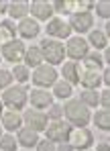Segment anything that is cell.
<instances>
[{
	"label": "cell",
	"mask_w": 110,
	"mask_h": 151,
	"mask_svg": "<svg viewBox=\"0 0 110 151\" xmlns=\"http://www.w3.org/2000/svg\"><path fill=\"white\" fill-rule=\"evenodd\" d=\"M100 55L98 53H86L84 63L78 68V80L84 86L94 88L100 84Z\"/></svg>",
	"instance_id": "6da1fadb"
},
{
	"label": "cell",
	"mask_w": 110,
	"mask_h": 151,
	"mask_svg": "<svg viewBox=\"0 0 110 151\" xmlns=\"http://www.w3.org/2000/svg\"><path fill=\"white\" fill-rule=\"evenodd\" d=\"M65 114H67V119L74 125H78V127H84L90 121V112H88V108L82 102H67L65 104Z\"/></svg>",
	"instance_id": "7a4b0ae2"
},
{
	"label": "cell",
	"mask_w": 110,
	"mask_h": 151,
	"mask_svg": "<svg viewBox=\"0 0 110 151\" xmlns=\"http://www.w3.org/2000/svg\"><path fill=\"white\" fill-rule=\"evenodd\" d=\"M41 49H43V57L49 59V63H59V61H63L65 49H63L61 43H57V41H43Z\"/></svg>",
	"instance_id": "3957f363"
},
{
	"label": "cell",
	"mask_w": 110,
	"mask_h": 151,
	"mask_svg": "<svg viewBox=\"0 0 110 151\" xmlns=\"http://www.w3.org/2000/svg\"><path fill=\"white\" fill-rule=\"evenodd\" d=\"M25 98H27V94H25V88H23V86L10 88V90H6L4 96H2V100L6 102L8 106H12V108H23Z\"/></svg>",
	"instance_id": "277c9868"
},
{
	"label": "cell",
	"mask_w": 110,
	"mask_h": 151,
	"mask_svg": "<svg viewBox=\"0 0 110 151\" xmlns=\"http://www.w3.org/2000/svg\"><path fill=\"white\" fill-rule=\"evenodd\" d=\"M69 135H71V129H69L67 123H63V121H55L53 125L49 127V131H47L49 141H65Z\"/></svg>",
	"instance_id": "5b68a950"
},
{
	"label": "cell",
	"mask_w": 110,
	"mask_h": 151,
	"mask_svg": "<svg viewBox=\"0 0 110 151\" xmlns=\"http://www.w3.org/2000/svg\"><path fill=\"white\" fill-rule=\"evenodd\" d=\"M57 74H55L53 68H49V65H41L35 74H33V82L37 84V86H49V84H53Z\"/></svg>",
	"instance_id": "8992f818"
},
{
	"label": "cell",
	"mask_w": 110,
	"mask_h": 151,
	"mask_svg": "<svg viewBox=\"0 0 110 151\" xmlns=\"http://www.w3.org/2000/svg\"><path fill=\"white\" fill-rule=\"evenodd\" d=\"M86 53H88V45H86V41H84L82 37L69 39V43H67V55L69 57L82 59V57H86Z\"/></svg>",
	"instance_id": "52a82bcc"
},
{
	"label": "cell",
	"mask_w": 110,
	"mask_h": 151,
	"mask_svg": "<svg viewBox=\"0 0 110 151\" xmlns=\"http://www.w3.org/2000/svg\"><path fill=\"white\" fill-rule=\"evenodd\" d=\"M2 53H4V57H6L8 61H19V59L25 55V47H23L21 41H10V43H6V45L2 47Z\"/></svg>",
	"instance_id": "ba28073f"
},
{
	"label": "cell",
	"mask_w": 110,
	"mask_h": 151,
	"mask_svg": "<svg viewBox=\"0 0 110 151\" xmlns=\"http://www.w3.org/2000/svg\"><path fill=\"white\" fill-rule=\"evenodd\" d=\"M69 137H71L74 147H80V149H88V147L92 145V141H94V137H92V133H90L88 129H80V131L71 133Z\"/></svg>",
	"instance_id": "9c48e42d"
},
{
	"label": "cell",
	"mask_w": 110,
	"mask_h": 151,
	"mask_svg": "<svg viewBox=\"0 0 110 151\" xmlns=\"http://www.w3.org/2000/svg\"><path fill=\"white\" fill-rule=\"evenodd\" d=\"M25 119H27L29 127H31L33 131H41V129L47 127V116L41 114V112H37V110H27V112H25Z\"/></svg>",
	"instance_id": "30bf717a"
},
{
	"label": "cell",
	"mask_w": 110,
	"mask_h": 151,
	"mask_svg": "<svg viewBox=\"0 0 110 151\" xmlns=\"http://www.w3.org/2000/svg\"><path fill=\"white\" fill-rule=\"evenodd\" d=\"M69 31H71L69 25L65 21H61V19H55V21H51L47 25V33L51 37H69Z\"/></svg>",
	"instance_id": "8fae6325"
},
{
	"label": "cell",
	"mask_w": 110,
	"mask_h": 151,
	"mask_svg": "<svg viewBox=\"0 0 110 151\" xmlns=\"http://www.w3.org/2000/svg\"><path fill=\"white\" fill-rule=\"evenodd\" d=\"M92 17L88 14V12H76L74 14V19H71V27L76 29V31H80V33H84V31H88L90 27H92Z\"/></svg>",
	"instance_id": "7c38bea8"
},
{
	"label": "cell",
	"mask_w": 110,
	"mask_h": 151,
	"mask_svg": "<svg viewBox=\"0 0 110 151\" xmlns=\"http://www.w3.org/2000/svg\"><path fill=\"white\" fill-rule=\"evenodd\" d=\"M31 10H33V14H35L37 19L45 21V19H49V17H51V12H53V6H51L49 2H43V0H39V2H33Z\"/></svg>",
	"instance_id": "4fadbf2b"
},
{
	"label": "cell",
	"mask_w": 110,
	"mask_h": 151,
	"mask_svg": "<svg viewBox=\"0 0 110 151\" xmlns=\"http://www.w3.org/2000/svg\"><path fill=\"white\" fill-rule=\"evenodd\" d=\"M31 102H33V106H37V108H43V106H49L51 104V96H49V92H43V90H37V92H33L31 94Z\"/></svg>",
	"instance_id": "5bb4252c"
},
{
	"label": "cell",
	"mask_w": 110,
	"mask_h": 151,
	"mask_svg": "<svg viewBox=\"0 0 110 151\" xmlns=\"http://www.w3.org/2000/svg\"><path fill=\"white\" fill-rule=\"evenodd\" d=\"M19 31H21V35H23V37L33 39V37H37V35H39V25H37L35 21H23L21 27H19Z\"/></svg>",
	"instance_id": "9a60e30c"
},
{
	"label": "cell",
	"mask_w": 110,
	"mask_h": 151,
	"mask_svg": "<svg viewBox=\"0 0 110 151\" xmlns=\"http://www.w3.org/2000/svg\"><path fill=\"white\" fill-rule=\"evenodd\" d=\"M19 141H21L23 145L31 147V145H35V143H37V135H35V131H33V129H23V131L19 133Z\"/></svg>",
	"instance_id": "2e32d148"
},
{
	"label": "cell",
	"mask_w": 110,
	"mask_h": 151,
	"mask_svg": "<svg viewBox=\"0 0 110 151\" xmlns=\"http://www.w3.org/2000/svg\"><path fill=\"white\" fill-rule=\"evenodd\" d=\"M8 10H10V17H14V19L19 17V19H21V17H25V14H27L29 4H27V2H12Z\"/></svg>",
	"instance_id": "e0dca14e"
},
{
	"label": "cell",
	"mask_w": 110,
	"mask_h": 151,
	"mask_svg": "<svg viewBox=\"0 0 110 151\" xmlns=\"http://www.w3.org/2000/svg\"><path fill=\"white\" fill-rule=\"evenodd\" d=\"M4 127L10 129V131L19 129V127H21V116H19L16 112H6V114H4Z\"/></svg>",
	"instance_id": "ac0fdd59"
},
{
	"label": "cell",
	"mask_w": 110,
	"mask_h": 151,
	"mask_svg": "<svg viewBox=\"0 0 110 151\" xmlns=\"http://www.w3.org/2000/svg\"><path fill=\"white\" fill-rule=\"evenodd\" d=\"M25 57H27V63H29V65H39V63H41V59H43V53L37 49V47H31V49L25 53Z\"/></svg>",
	"instance_id": "d6986e66"
},
{
	"label": "cell",
	"mask_w": 110,
	"mask_h": 151,
	"mask_svg": "<svg viewBox=\"0 0 110 151\" xmlns=\"http://www.w3.org/2000/svg\"><path fill=\"white\" fill-rule=\"evenodd\" d=\"M63 78H67L71 84L78 82V65L76 63H65L63 65Z\"/></svg>",
	"instance_id": "ffe728a7"
},
{
	"label": "cell",
	"mask_w": 110,
	"mask_h": 151,
	"mask_svg": "<svg viewBox=\"0 0 110 151\" xmlns=\"http://www.w3.org/2000/svg\"><path fill=\"white\" fill-rule=\"evenodd\" d=\"M94 123H96V127H100V129L108 131V127H110L108 110H100V112H96V116H94Z\"/></svg>",
	"instance_id": "44dd1931"
},
{
	"label": "cell",
	"mask_w": 110,
	"mask_h": 151,
	"mask_svg": "<svg viewBox=\"0 0 110 151\" xmlns=\"http://www.w3.org/2000/svg\"><path fill=\"white\" fill-rule=\"evenodd\" d=\"M55 94H57L59 98H67V96L71 94L69 82H59V84H55Z\"/></svg>",
	"instance_id": "7402d4cb"
},
{
	"label": "cell",
	"mask_w": 110,
	"mask_h": 151,
	"mask_svg": "<svg viewBox=\"0 0 110 151\" xmlns=\"http://www.w3.org/2000/svg\"><path fill=\"white\" fill-rule=\"evenodd\" d=\"M10 37H14V27H12V23H8V21L0 23V39H10Z\"/></svg>",
	"instance_id": "603a6c76"
},
{
	"label": "cell",
	"mask_w": 110,
	"mask_h": 151,
	"mask_svg": "<svg viewBox=\"0 0 110 151\" xmlns=\"http://www.w3.org/2000/svg\"><path fill=\"white\" fill-rule=\"evenodd\" d=\"M0 147L4 151H14L16 149V141H14V137L12 135H4L2 139H0Z\"/></svg>",
	"instance_id": "cb8c5ba5"
},
{
	"label": "cell",
	"mask_w": 110,
	"mask_h": 151,
	"mask_svg": "<svg viewBox=\"0 0 110 151\" xmlns=\"http://www.w3.org/2000/svg\"><path fill=\"white\" fill-rule=\"evenodd\" d=\"M90 41H92V45H94V47H98V49L106 45V37H104L100 31H94V33L90 35Z\"/></svg>",
	"instance_id": "d4e9b609"
},
{
	"label": "cell",
	"mask_w": 110,
	"mask_h": 151,
	"mask_svg": "<svg viewBox=\"0 0 110 151\" xmlns=\"http://www.w3.org/2000/svg\"><path fill=\"white\" fill-rule=\"evenodd\" d=\"M82 102H88V104L96 106V104H98V94L92 92V90H86V92L82 94Z\"/></svg>",
	"instance_id": "484cf974"
},
{
	"label": "cell",
	"mask_w": 110,
	"mask_h": 151,
	"mask_svg": "<svg viewBox=\"0 0 110 151\" xmlns=\"http://www.w3.org/2000/svg\"><path fill=\"white\" fill-rule=\"evenodd\" d=\"M14 78H16L19 82H25L29 78V70L25 65H16V68H14Z\"/></svg>",
	"instance_id": "4316f807"
},
{
	"label": "cell",
	"mask_w": 110,
	"mask_h": 151,
	"mask_svg": "<svg viewBox=\"0 0 110 151\" xmlns=\"http://www.w3.org/2000/svg\"><path fill=\"white\" fill-rule=\"evenodd\" d=\"M53 4L55 10H59V12H69L74 8V2H53Z\"/></svg>",
	"instance_id": "83f0119b"
},
{
	"label": "cell",
	"mask_w": 110,
	"mask_h": 151,
	"mask_svg": "<svg viewBox=\"0 0 110 151\" xmlns=\"http://www.w3.org/2000/svg\"><path fill=\"white\" fill-rule=\"evenodd\" d=\"M10 80H12V76L8 74L6 70H0V86H8Z\"/></svg>",
	"instance_id": "f1b7e54d"
},
{
	"label": "cell",
	"mask_w": 110,
	"mask_h": 151,
	"mask_svg": "<svg viewBox=\"0 0 110 151\" xmlns=\"http://www.w3.org/2000/svg\"><path fill=\"white\" fill-rule=\"evenodd\" d=\"M98 14L100 17H104V19H108V2H98Z\"/></svg>",
	"instance_id": "f546056e"
},
{
	"label": "cell",
	"mask_w": 110,
	"mask_h": 151,
	"mask_svg": "<svg viewBox=\"0 0 110 151\" xmlns=\"http://www.w3.org/2000/svg\"><path fill=\"white\" fill-rule=\"evenodd\" d=\"M92 4H94V2H74V8H76L78 12H86Z\"/></svg>",
	"instance_id": "4dcf8cb0"
},
{
	"label": "cell",
	"mask_w": 110,
	"mask_h": 151,
	"mask_svg": "<svg viewBox=\"0 0 110 151\" xmlns=\"http://www.w3.org/2000/svg\"><path fill=\"white\" fill-rule=\"evenodd\" d=\"M39 151H55V149H53V145H51V141L47 139V141L39 143Z\"/></svg>",
	"instance_id": "1f68e13d"
},
{
	"label": "cell",
	"mask_w": 110,
	"mask_h": 151,
	"mask_svg": "<svg viewBox=\"0 0 110 151\" xmlns=\"http://www.w3.org/2000/svg\"><path fill=\"white\" fill-rule=\"evenodd\" d=\"M100 104H102V106H104V110H106V108H108V90H104V92H102V98H100Z\"/></svg>",
	"instance_id": "d6a6232c"
},
{
	"label": "cell",
	"mask_w": 110,
	"mask_h": 151,
	"mask_svg": "<svg viewBox=\"0 0 110 151\" xmlns=\"http://www.w3.org/2000/svg\"><path fill=\"white\" fill-rule=\"evenodd\" d=\"M55 151H74V147H71V145H65V143H63V145H59V147H57Z\"/></svg>",
	"instance_id": "836d02e7"
},
{
	"label": "cell",
	"mask_w": 110,
	"mask_h": 151,
	"mask_svg": "<svg viewBox=\"0 0 110 151\" xmlns=\"http://www.w3.org/2000/svg\"><path fill=\"white\" fill-rule=\"evenodd\" d=\"M104 84H106V86H108V84H110V74H108V70L104 72Z\"/></svg>",
	"instance_id": "e575fe53"
},
{
	"label": "cell",
	"mask_w": 110,
	"mask_h": 151,
	"mask_svg": "<svg viewBox=\"0 0 110 151\" xmlns=\"http://www.w3.org/2000/svg\"><path fill=\"white\" fill-rule=\"evenodd\" d=\"M98 151H108V145H106V143H102V145L98 147Z\"/></svg>",
	"instance_id": "d590c367"
},
{
	"label": "cell",
	"mask_w": 110,
	"mask_h": 151,
	"mask_svg": "<svg viewBox=\"0 0 110 151\" xmlns=\"http://www.w3.org/2000/svg\"><path fill=\"white\" fill-rule=\"evenodd\" d=\"M2 10H6V2H0V12Z\"/></svg>",
	"instance_id": "8d00e7d4"
},
{
	"label": "cell",
	"mask_w": 110,
	"mask_h": 151,
	"mask_svg": "<svg viewBox=\"0 0 110 151\" xmlns=\"http://www.w3.org/2000/svg\"><path fill=\"white\" fill-rule=\"evenodd\" d=\"M0 112H2V102H0Z\"/></svg>",
	"instance_id": "74e56055"
}]
</instances>
